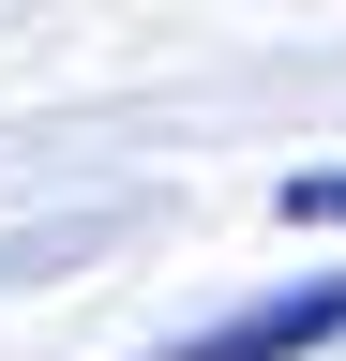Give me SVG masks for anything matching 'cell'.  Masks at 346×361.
I'll list each match as a JSON object with an SVG mask.
<instances>
[{
	"label": "cell",
	"mask_w": 346,
	"mask_h": 361,
	"mask_svg": "<svg viewBox=\"0 0 346 361\" xmlns=\"http://www.w3.org/2000/svg\"><path fill=\"white\" fill-rule=\"evenodd\" d=\"M346 331V271H316V286H286V301H241L226 331H196L181 361H301V346H331Z\"/></svg>",
	"instance_id": "1"
},
{
	"label": "cell",
	"mask_w": 346,
	"mask_h": 361,
	"mask_svg": "<svg viewBox=\"0 0 346 361\" xmlns=\"http://www.w3.org/2000/svg\"><path fill=\"white\" fill-rule=\"evenodd\" d=\"M271 211H286V226H346V166H301Z\"/></svg>",
	"instance_id": "2"
}]
</instances>
